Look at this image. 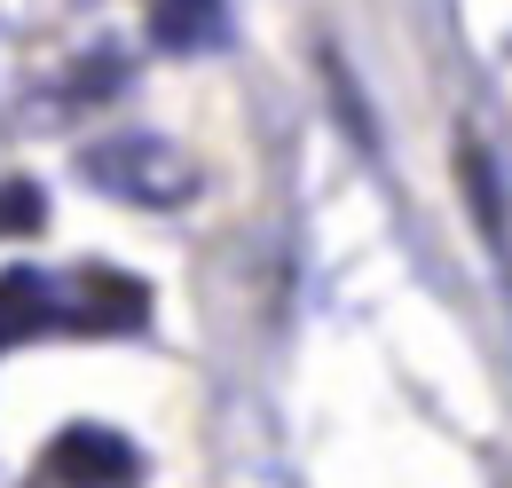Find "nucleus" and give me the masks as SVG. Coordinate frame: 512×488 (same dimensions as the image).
I'll return each mask as SVG.
<instances>
[{
    "label": "nucleus",
    "mask_w": 512,
    "mask_h": 488,
    "mask_svg": "<svg viewBox=\"0 0 512 488\" xmlns=\"http://www.w3.org/2000/svg\"><path fill=\"white\" fill-rule=\"evenodd\" d=\"M64 300H71V331H95V339H127V331L150 323V284H134V276L103 268V260H87L71 276Z\"/></svg>",
    "instance_id": "nucleus-2"
},
{
    "label": "nucleus",
    "mask_w": 512,
    "mask_h": 488,
    "mask_svg": "<svg viewBox=\"0 0 512 488\" xmlns=\"http://www.w3.org/2000/svg\"><path fill=\"white\" fill-rule=\"evenodd\" d=\"M457 174L473 189V213H481L489 244H505V174H497V158L489 150H457Z\"/></svg>",
    "instance_id": "nucleus-6"
},
{
    "label": "nucleus",
    "mask_w": 512,
    "mask_h": 488,
    "mask_svg": "<svg viewBox=\"0 0 512 488\" xmlns=\"http://www.w3.org/2000/svg\"><path fill=\"white\" fill-rule=\"evenodd\" d=\"M71 331V300L48 268H0V347Z\"/></svg>",
    "instance_id": "nucleus-4"
},
{
    "label": "nucleus",
    "mask_w": 512,
    "mask_h": 488,
    "mask_svg": "<svg viewBox=\"0 0 512 488\" xmlns=\"http://www.w3.org/2000/svg\"><path fill=\"white\" fill-rule=\"evenodd\" d=\"M119 87H127V56H111V48H103V56L95 63H71V103H103V95H119Z\"/></svg>",
    "instance_id": "nucleus-8"
},
{
    "label": "nucleus",
    "mask_w": 512,
    "mask_h": 488,
    "mask_svg": "<svg viewBox=\"0 0 512 488\" xmlns=\"http://www.w3.org/2000/svg\"><path fill=\"white\" fill-rule=\"evenodd\" d=\"M229 40V0H150V48L205 56Z\"/></svg>",
    "instance_id": "nucleus-5"
},
{
    "label": "nucleus",
    "mask_w": 512,
    "mask_h": 488,
    "mask_svg": "<svg viewBox=\"0 0 512 488\" xmlns=\"http://www.w3.org/2000/svg\"><path fill=\"white\" fill-rule=\"evenodd\" d=\"M79 182L119 197V205H150V213H174L197 197V166L166 142V134H103L79 150Z\"/></svg>",
    "instance_id": "nucleus-1"
},
{
    "label": "nucleus",
    "mask_w": 512,
    "mask_h": 488,
    "mask_svg": "<svg viewBox=\"0 0 512 488\" xmlns=\"http://www.w3.org/2000/svg\"><path fill=\"white\" fill-rule=\"evenodd\" d=\"M142 449L111 426H64L40 449V481H142Z\"/></svg>",
    "instance_id": "nucleus-3"
},
{
    "label": "nucleus",
    "mask_w": 512,
    "mask_h": 488,
    "mask_svg": "<svg viewBox=\"0 0 512 488\" xmlns=\"http://www.w3.org/2000/svg\"><path fill=\"white\" fill-rule=\"evenodd\" d=\"M331 111H347V119H355V142L371 150V134H379V126H371V111H363V95H355V71H347V63H331Z\"/></svg>",
    "instance_id": "nucleus-9"
},
{
    "label": "nucleus",
    "mask_w": 512,
    "mask_h": 488,
    "mask_svg": "<svg viewBox=\"0 0 512 488\" xmlns=\"http://www.w3.org/2000/svg\"><path fill=\"white\" fill-rule=\"evenodd\" d=\"M48 221V189L40 182H0V237H32Z\"/></svg>",
    "instance_id": "nucleus-7"
}]
</instances>
